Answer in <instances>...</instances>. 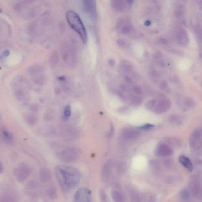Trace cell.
<instances>
[{"label":"cell","mask_w":202,"mask_h":202,"mask_svg":"<svg viewBox=\"0 0 202 202\" xmlns=\"http://www.w3.org/2000/svg\"><path fill=\"white\" fill-rule=\"evenodd\" d=\"M190 193L187 189H184L182 190L180 192V199L183 201L187 202L188 201L190 197Z\"/></svg>","instance_id":"obj_17"},{"label":"cell","mask_w":202,"mask_h":202,"mask_svg":"<svg viewBox=\"0 0 202 202\" xmlns=\"http://www.w3.org/2000/svg\"><path fill=\"white\" fill-rule=\"evenodd\" d=\"M26 121L30 125H34L37 121V118L34 115L31 114H27L25 115Z\"/></svg>","instance_id":"obj_24"},{"label":"cell","mask_w":202,"mask_h":202,"mask_svg":"<svg viewBox=\"0 0 202 202\" xmlns=\"http://www.w3.org/2000/svg\"><path fill=\"white\" fill-rule=\"evenodd\" d=\"M157 102L156 100H150L147 101L145 103V106L147 109L149 110L154 108L155 107L156 104Z\"/></svg>","instance_id":"obj_28"},{"label":"cell","mask_w":202,"mask_h":202,"mask_svg":"<svg viewBox=\"0 0 202 202\" xmlns=\"http://www.w3.org/2000/svg\"><path fill=\"white\" fill-rule=\"evenodd\" d=\"M134 92L137 95H140L141 93V90L140 88L139 87V86H136L134 88V89H133Z\"/></svg>","instance_id":"obj_34"},{"label":"cell","mask_w":202,"mask_h":202,"mask_svg":"<svg viewBox=\"0 0 202 202\" xmlns=\"http://www.w3.org/2000/svg\"><path fill=\"white\" fill-rule=\"evenodd\" d=\"M66 18L70 26L78 33L83 42L86 43L87 40V33L78 14L72 10H69L66 12Z\"/></svg>","instance_id":"obj_2"},{"label":"cell","mask_w":202,"mask_h":202,"mask_svg":"<svg viewBox=\"0 0 202 202\" xmlns=\"http://www.w3.org/2000/svg\"><path fill=\"white\" fill-rule=\"evenodd\" d=\"M169 122L171 124L176 125H179L182 123V118L178 115H172L169 117Z\"/></svg>","instance_id":"obj_18"},{"label":"cell","mask_w":202,"mask_h":202,"mask_svg":"<svg viewBox=\"0 0 202 202\" xmlns=\"http://www.w3.org/2000/svg\"><path fill=\"white\" fill-rule=\"evenodd\" d=\"M71 114H72V110H71V106L70 105L66 106L64 111L63 119L65 121H67L68 118L70 117Z\"/></svg>","instance_id":"obj_23"},{"label":"cell","mask_w":202,"mask_h":202,"mask_svg":"<svg viewBox=\"0 0 202 202\" xmlns=\"http://www.w3.org/2000/svg\"><path fill=\"white\" fill-rule=\"evenodd\" d=\"M143 102V100L141 97L135 96L131 99V102L133 105L139 106Z\"/></svg>","instance_id":"obj_27"},{"label":"cell","mask_w":202,"mask_h":202,"mask_svg":"<svg viewBox=\"0 0 202 202\" xmlns=\"http://www.w3.org/2000/svg\"><path fill=\"white\" fill-rule=\"evenodd\" d=\"M91 191L86 188L79 189L74 195L73 202H91Z\"/></svg>","instance_id":"obj_7"},{"label":"cell","mask_w":202,"mask_h":202,"mask_svg":"<svg viewBox=\"0 0 202 202\" xmlns=\"http://www.w3.org/2000/svg\"><path fill=\"white\" fill-rule=\"evenodd\" d=\"M65 77H59V80H62V81H63V80H65Z\"/></svg>","instance_id":"obj_36"},{"label":"cell","mask_w":202,"mask_h":202,"mask_svg":"<svg viewBox=\"0 0 202 202\" xmlns=\"http://www.w3.org/2000/svg\"><path fill=\"white\" fill-rule=\"evenodd\" d=\"M48 194L49 196L52 199H54L57 198V191L54 187H51L49 189Z\"/></svg>","instance_id":"obj_25"},{"label":"cell","mask_w":202,"mask_h":202,"mask_svg":"<svg viewBox=\"0 0 202 202\" xmlns=\"http://www.w3.org/2000/svg\"><path fill=\"white\" fill-rule=\"evenodd\" d=\"M113 162L111 160L108 161L104 165L102 170L103 180L107 181L108 180L112 172Z\"/></svg>","instance_id":"obj_11"},{"label":"cell","mask_w":202,"mask_h":202,"mask_svg":"<svg viewBox=\"0 0 202 202\" xmlns=\"http://www.w3.org/2000/svg\"><path fill=\"white\" fill-rule=\"evenodd\" d=\"M179 163L186 168L188 171L192 172L193 171L194 166L190 159L187 156L181 155L179 158Z\"/></svg>","instance_id":"obj_13"},{"label":"cell","mask_w":202,"mask_h":202,"mask_svg":"<svg viewBox=\"0 0 202 202\" xmlns=\"http://www.w3.org/2000/svg\"><path fill=\"white\" fill-rule=\"evenodd\" d=\"M196 36L200 44L202 45V28L200 25H197L195 29Z\"/></svg>","instance_id":"obj_22"},{"label":"cell","mask_w":202,"mask_h":202,"mask_svg":"<svg viewBox=\"0 0 202 202\" xmlns=\"http://www.w3.org/2000/svg\"><path fill=\"white\" fill-rule=\"evenodd\" d=\"M54 171L59 184L65 192L72 191L80 184L81 175L77 168L60 165L56 166Z\"/></svg>","instance_id":"obj_1"},{"label":"cell","mask_w":202,"mask_h":202,"mask_svg":"<svg viewBox=\"0 0 202 202\" xmlns=\"http://www.w3.org/2000/svg\"><path fill=\"white\" fill-rule=\"evenodd\" d=\"M138 135L137 131L133 129H125L122 131V137L126 141H130L136 139Z\"/></svg>","instance_id":"obj_12"},{"label":"cell","mask_w":202,"mask_h":202,"mask_svg":"<svg viewBox=\"0 0 202 202\" xmlns=\"http://www.w3.org/2000/svg\"><path fill=\"white\" fill-rule=\"evenodd\" d=\"M39 176L41 180L44 183H47L49 181L51 178V173L49 170L45 168L41 169L39 172Z\"/></svg>","instance_id":"obj_14"},{"label":"cell","mask_w":202,"mask_h":202,"mask_svg":"<svg viewBox=\"0 0 202 202\" xmlns=\"http://www.w3.org/2000/svg\"><path fill=\"white\" fill-rule=\"evenodd\" d=\"M154 127V125L153 124H147L140 126L138 128L141 130H148L153 128Z\"/></svg>","instance_id":"obj_31"},{"label":"cell","mask_w":202,"mask_h":202,"mask_svg":"<svg viewBox=\"0 0 202 202\" xmlns=\"http://www.w3.org/2000/svg\"><path fill=\"white\" fill-rule=\"evenodd\" d=\"M1 133L4 139L7 142H12L13 141V134L10 132L9 130L6 127H3L1 129Z\"/></svg>","instance_id":"obj_15"},{"label":"cell","mask_w":202,"mask_h":202,"mask_svg":"<svg viewBox=\"0 0 202 202\" xmlns=\"http://www.w3.org/2000/svg\"><path fill=\"white\" fill-rule=\"evenodd\" d=\"M3 171V167H2V164H1V167H0V172H1V173H2V172Z\"/></svg>","instance_id":"obj_37"},{"label":"cell","mask_w":202,"mask_h":202,"mask_svg":"<svg viewBox=\"0 0 202 202\" xmlns=\"http://www.w3.org/2000/svg\"><path fill=\"white\" fill-rule=\"evenodd\" d=\"M185 106L188 108L193 107L194 106V101L193 100L191 99L190 98H186L185 99L184 101Z\"/></svg>","instance_id":"obj_29"},{"label":"cell","mask_w":202,"mask_h":202,"mask_svg":"<svg viewBox=\"0 0 202 202\" xmlns=\"http://www.w3.org/2000/svg\"><path fill=\"white\" fill-rule=\"evenodd\" d=\"M115 133V128L113 124H111L110 130L107 134L108 137L111 139L113 137Z\"/></svg>","instance_id":"obj_32"},{"label":"cell","mask_w":202,"mask_h":202,"mask_svg":"<svg viewBox=\"0 0 202 202\" xmlns=\"http://www.w3.org/2000/svg\"><path fill=\"white\" fill-rule=\"evenodd\" d=\"M175 39L178 43L182 46H186L189 43V39L187 32L183 27H176Z\"/></svg>","instance_id":"obj_6"},{"label":"cell","mask_w":202,"mask_h":202,"mask_svg":"<svg viewBox=\"0 0 202 202\" xmlns=\"http://www.w3.org/2000/svg\"><path fill=\"white\" fill-rule=\"evenodd\" d=\"M190 146L195 150L202 148V131L196 130L192 133L189 139Z\"/></svg>","instance_id":"obj_5"},{"label":"cell","mask_w":202,"mask_h":202,"mask_svg":"<svg viewBox=\"0 0 202 202\" xmlns=\"http://www.w3.org/2000/svg\"><path fill=\"white\" fill-rule=\"evenodd\" d=\"M31 172V168L28 165L22 163L15 168L14 174L17 180L19 183H22L28 178Z\"/></svg>","instance_id":"obj_4"},{"label":"cell","mask_w":202,"mask_h":202,"mask_svg":"<svg viewBox=\"0 0 202 202\" xmlns=\"http://www.w3.org/2000/svg\"><path fill=\"white\" fill-rule=\"evenodd\" d=\"M80 153V150L77 147H69L58 152L57 156L64 163H72L78 160Z\"/></svg>","instance_id":"obj_3"},{"label":"cell","mask_w":202,"mask_h":202,"mask_svg":"<svg viewBox=\"0 0 202 202\" xmlns=\"http://www.w3.org/2000/svg\"><path fill=\"white\" fill-rule=\"evenodd\" d=\"M9 54H10V53H9L8 50H6V51L3 53V54H2L3 57H7L9 55Z\"/></svg>","instance_id":"obj_35"},{"label":"cell","mask_w":202,"mask_h":202,"mask_svg":"<svg viewBox=\"0 0 202 202\" xmlns=\"http://www.w3.org/2000/svg\"><path fill=\"white\" fill-rule=\"evenodd\" d=\"M149 166L152 171L154 172L158 171L160 168V165L159 162L155 159H153L150 161Z\"/></svg>","instance_id":"obj_19"},{"label":"cell","mask_w":202,"mask_h":202,"mask_svg":"<svg viewBox=\"0 0 202 202\" xmlns=\"http://www.w3.org/2000/svg\"><path fill=\"white\" fill-rule=\"evenodd\" d=\"M112 198L114 202H124L125 199L124 195L119 191L115 190L111 193Z\"/></svg>","instance_id":"obj_16"},{"label":"cell","mask_w":202,"mask_h":202,"mask_svg":"<svg viewBox=\"0 0 202 202\" xmlns=\"http://www.w3.org/2000/svg\"><path fill=\"white\" fill-rule=\"evenodd\" d=\"M100 200L102 202H107V197L104 189H101L100 191Z\"/></svg>","instance_id":"obj_30"},{"label":"cell","mask_w":202,"mask_h":202,"mask_svg":"<svg viewBox=\"0 0 202 202\" xmlns=\"http://www.w3.org/2000/svg\"><path fill=\"white\" fill-rule=\"evenodd\" d=\"M185 9L184 7L181 5H179L175 9V16L178 18L181 19L184 16Z\"/></svg>","instance_id":"obj_21"},{"label":"cell","mask_w":202,"mask_h":202,"mask_svg":"<svg viewBox=\"0 0 202 202\" xmlns=\"http://www.w3.org/2000/svg\"><path fill=\"white\" fill-rule=\"evenodd\" d=\"M199 182L197 179H194L189 183V192L194 197H197L201 188Z\"/></svg>","instance_id":"obj_10"},{"label":"cell","mask_w":202,"mask_h":202,"mask_svg":"<svg viewBox=\"0 0 202 202\" xmlns=\"http://www.w3.org/2000/svg\"><path fill=\"white\" fill-rule=\"evenodd\" d=\"M173 153L172 149L168 144L159 143L156 147L155 154L159 157H168L171 156Z\"/></svg>","instance_id":"obj_8"},{"label":"cell","mask_w":202,"mask_h":202,"mask_svg":"<svg viewBox=\"0 0 202 202\" xmlns=\"http://www.w3.org/2000/svg\"><path fill=\"white\" fill-rule=\"evenodd\" d=\"M171 102L168 99L165 98L161 100L154 107V112L158 114L165 113L171 107Z\"/></svg>","instance_id":"obj_9"},{"label":"cell","mask_w":202,"mask_h":202,"mask_svg":"<svg viewBox=\"0 0 202 202\" xmlns=\"http://www.w3.org/2000/svg\"><path fill=\"white\" fill-rule=\"evenodd\" d=\"M167 142L169 145L179 147L182 144L181 141L180 139L176 137H172L168 138L167 140Z\"/></svg>","instance_id":"obj_20"},{"label":"cell","mask_w":202,"mask_h":202,"mask_svg":"<svg viewBox=\"0 0 202 202\" xmlns=\"http://www.w3.org/2000/svg\"><path fill=\"white\" fill-rule=\"evenodd\" d=\"M1 202H16V201H15L13 197L9 195L3 198Z\"/></svg>","instance_id":"obj_33"},{"label":"cell","mask_w":202,"mask_h":202,"mask_svg":"<svg viewBox=\"0 0 202 202\" xmlns=\"http://www.w3.org/2000/svg\"><path fill=\"white\" fill-rule=\"evenodd\" d=\"M131 196L132 202H143V199L137 192H133Z\"/></svg>","instance_id":"obj_26"}]
</instances>
